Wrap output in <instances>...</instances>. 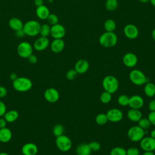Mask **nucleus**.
Returning a JSON list of instances; mask_svg holds the SVG:
<instances>
[{
  "label": "nucleus",
  "mask_w": 155,
  "mask_h": 155,
  "mask_svg": "<svg viewBox=\"0 0 155 155\" xmlns=\"http://www.w3.org/2000/svg\"><path fill=\"white\" fill-rule=\"evenodd\" d=\"M7 90L4 86L0 85V98H3L5 97L7 94Z\"/></svg>",
  "instance_id": "nucleus-42"
},
{
  "label": "nucleus",
  "mask_w": 155,
  "mask_h": 155,
  "mask_svg": "<svg viewBox=\"0 0 155 155\" xmlns=\"http://www.w3.org/2000/svg\"><path fill=\"white\" fill-rule=\"evenodd\" d=\"M65 32V27L59 23L51 25L50 28V35L54 39H62L64 37Z\"/></svg>",
  "instance_id": "nucleus-10"
},
{
  "label": "nucleus",
  "mask_w": 155,
  "mask_h": 155,
  "mask_svg": "<svg viewBox=\"0 0 155 155\" xmlns=\"http://www.w3.org/2000/svg\"><path fill=\"white\" fill-rule=\"evenodd\" d=\"M25 33L24 31H23V30H18V31H15V36L17 37V38H22L25 36Z\"/></svg>",
  "instance_id": "nucleus-45"
},
{
  "label": "nucleus",
  "mask_w": 155,
  "mask_h": 155,
  "mask_svg": "<svg viewBox=\"0 0 155 155\" xmlns=\"http://www.w3.org/2000/svg\"><path fill=\"white\" fill-rule=\"evenodd\" d=\"M127 117L131 121L137 122L142 117V114L139 109L131 108L127 112Z\"/></svg>",
  "instance_id": "nucleus-21"
},
{
  "label": "nucleus",
  "mask_w": 155,
  "mask_h": 155,
  "mask_svg": "<svg viewBox=\"0 0 155 155\" xmlns=\"http://www.w3.org/2000/svg\"><path fill=\"white\" fill-rule=\"evenodd\" d=\"M150 137L155 139V129L153 130L150 132Z\"/></svg>",
  "instance_id": "nucleus-50"
},
{
  "label": "nucleus",
  "mask_w": 155,
  "mask_h": 155,
  "mask_svg": "<svg viewBox=\"0 0 155 155\" xmlns=\"http://www.w3.org/2000/svg\"><path fill=\"white\" fill-rule=\"evenodd\" d=\"M50 10L48 8L44 5H42L41 6L38 7L36 10V15L37 17L42 20L46 19L48 15H50Z\"/></svg>",
  "instance_id": "nucleus-22"
},
{
  "label": "nucleus",
  "mask_w": 155,
  "mask_h": 155,
  "mask_svg": "<svg viewBox=\"0 0 155 155\" xmlns=\"http://www.w3.org/2000/svg\"><path fill=\"white\" fill-rule=\"evenodd\" d=\"M12 138V131L6 127L0 128V142L2 143H7Z\"/></svg>",
  "instance_id": "nucleus-20"
},
{
  "label": "nucleus",
  "mask_w": 155,
  "mask_h": 155,
  "mask_svg": "<svg viewBox=\"0 0 155 155\" xmlns=\"http://www.w3.org/2000/svg\"><path fill=\"white\" fill-rule=\"evenodd\" d=\"M129 99H130V97H128L127 95L121 94L118 97L117 102L120 105L125 107V106L128 105Z\"/></svg>",
  "instance_id": "nucleus-35"
},
{
  "label": "nucleus",
  "mask_w": 155,
  "mask_h": 155,
  "mask_svg": "<svg viewBox=\"0 0 155 155\" xmlns=\"http://www.w3.org/2000/svg\"><path fill=\"white\" fill-rule=\"evenodd\" d=\"M138 59L137 56L131 52L125 53L122 58V62L124 64L129 68L135 67L137 63Z\"/></svg>",
  "instance_id": "nucleus-12"
},
{
  "label": "nucleus",
  "mask_w": 155,
  "mask_h": 155,
  "mask_svg": "<svg viewBox=\"0 0 155 155\" xmlns=\"http://www.w3.org/2000/svg\"><path fill=\"white\" fill-rule=\"evenodd\" d=\"M145 94L149 97H152L155 95V85L153 83L148 82L144 86Z\"/></svg>",
  "instance_id": "nucleus-26"
},
{
  "label": "nucleus",
  "mask_w": 155,
  "mask_h": 155,
  "mask_svg": "<svg viewBox=\"0 0 155 155\" xmlns=\"http://www.w3.org/2000/svg\"><path fill=\"white\" fill-rule=\"evenodd\" d=\"M21 152L23 155H36L38 152V148L34 143L28 142L23 145Z\"/></svg>",
  "instance_id": "nucleus-15"
},
{
  "label": "nucleus",
  "mask_w": 155,
  "mask_h": 155,
  "mask_svg": "<svg viewBox=\"0 0 155 155\" xmlns=\"http://www.w3.org/2000/svg\"><path fill=\"white\" fill-rule=\"evenodd\" d=\"M145 134V130H143L138 125L130 127L127 132L128 137L132 142L140 141L144 137Z\"/></svg>",
  "instance_id": "nucleus-5"
},
{
  "label": "nucleus",
  "mask_w": 155,
  "mask_h": 155,
  "mask_svg": "<svg viewBox=\"0 0 155 155\" xmlns=\"http://www.w3.org/2000/svg\"><path fill=\"white\" fill-rule=\"evenodd\" d=\"M111 98H112L111 94L106 91H104V92H102L100 95V100L101 102L105 104L109 103L111 101Z\"/></svg>",
  "instance_id": "nucleus-34"
},
{
  "label": "nucleus",
  "mask_w": 155,
  "mask_h": 155,
  "mask_svg": "<svg viewBox=\"0 0 155 155\" xmlns=\"http://www.w3.org/2000/svg\"><path fill=\"white\" fill-rule=\"evenodd\" d=\"M50 42L47 37L41 36L38 38L34 42V48L38 51H41L45 50L49 45Z\"/></svg>",
  "instance_id": "nucleus-16"
},
{
  "label": "nucleus",
  "mask_w": 155,
  "mask_h": 155,
  "mask_svg": "<svg viewBox=\"0 0 155 155\" xmlns=\"http://www.w3.org/2000/svg\"><path fill=\"white\" fill-rule=\"evenodd\" d=\"M151 36H152V38L153 39V40L155 41V28H154L153 30V31H152Z\"/></svg>",
  "instance_id": "nucleus-51"
},
{
  "label": "nucleus",
  "mask_w": 155,
  "mask_h": 155,
  "mask_svg": "<svg viewBox=\"0 0 155 155\" xmlns=\"http://www.w3.org/2000/svg\"><path fill=\"white\" fill-rule=\"evenodd\" d=\"M139 2H140L142 3H147L150 1V0H139Z\"/></svg>",
  "instance_id": "nucleus-53"
},
{
  "label": "nucleus",
  "mask_w": 155,
  "mask_h": 155,
  "mask_svg": "<svg viewBox=\"0 0 155 155\" xmlns=\"http://www.w3.org/2000/svg\"><path fill=\"white\" fill-rule=\"evenodd\" d=\"M129 78L133 84L139 86L144 85L147 82L145 74L141 70L137 69H134L130 71Z\"/></svg>",
  "instance_id": "nucleus-7"
},
{
  "label": "nucleus",
  "mask_w": 155,
  "mask_h": 155,
  "mask_svg": "<svg viewBox=\"0 0 155 155\" xmlns=\"http://www.w3.org/2000/svg\"><path fill=\"white\" fill-rule=\"evenodd\" d=\"M13 88L18 92H27L33 87L32 81L26 77H18L12 82Z\"/></svg>",
  "instance_id": "nucleus-1"
},
{
  "label": "nucleus",
  "mask_w": 155,
  "mask_h": 155,
  "mask_svg": "<svg viewBox=\"0 0 155 155\" xmlns=\"http://www.w3.org/2000/svg\"><path fill=\"white\" fill-rule=\"evenodd\" d=\"M99 44L105 48H111L117 42V36L114 32L106 31L102 33L99 39Z\"/></svg>",
  "instance_id": "nucleus-2"
},
{
  "label": "nucleus",
  "mask_w": 155,
  "mask_h": 155,
  "mask_svg": "<svg viewBox=\"0 0 155 155\" xmlns=\"http://www.w3.org/2000/svg\"><path fill=\"white\" fill-rule=\"evenodd\" d=\"M142 155H155L153 151H144Z\"/></svg>",
  "instance_id": "nucleus-49"
},
{
  "label": "nucleus",
  "mask_w": 155,
  "mask_h": 155,
  "mask_svg": "<svg viewBox=\"0 0 155 155\" xmlns=\"http://www.w3.org/2000/svg\"><path fill=\"white\" fill-rule=\"evenodd\" d=\"M95 121L96 124L99 125H105L108 120L106 114L104 113H99L98 114L95 119Z\"/></svg>",
  "instance_id": "nucleus-29"
},
{
  "label": "nucleus",
  "mask_w": 155,
  "mask_h": 155,
  "mask_svg": "<svg viewBox=\"0 0 155 155\" xmlns=\"http://www.w3.org/2000/svg\"><path fill=\"white\" fill-rule=\"evenodd\" d=\"M64 131H65V130H64V126L61 124H59L55 125L53 127V130H52L53 133L56 137H58V136H59L61 135L64 134Z\"/></svg>",
  "instance_id": "nucleus-31"
},
{
  "label": "nucleus",
  "mask_w": 155,
  "mask_h": 155,
  "mask_svg": "<svg viewBox=\"0 0 155 155\" xmlns=\"http://www.w3.org/2000/svg\"><path fill=\"white\" fill-rule=\"evenodd\" d=\"M77 155H90L91 150L88 145V143H81L77 146L76 148Z\"/></svg>",
  "instance_id": "nucleus-24"
},
{
  "label": "nucleus",
  "mask_w": 155,
  "mask_h": 155,
  "mask_svg": "<svg viewBox=\"0 0 155 155\" xmlns=\"http://www.w3.org/2000/svg\"><path fill=\"white\" fill-rule=\"evenodd\" d=\"M124 33L127 38L130 39H134L139 35V30L136 25L132 24H129L124 27Z\"/></svg>",
  "instance_id": "nucleus-14"
},
{
  "label": "nucleus",
  "mask_w": 155,
  "mask_h": 155,
  "mask_svg": "<svg viewBox=\"0 0 155 155\" xmlns=\"http://www.w3.org/2000/svg\"><path fill=\"white\" fill-rule=\"evenodd\" d=\"M110 155H127V151L121 147H116L111 149Z\"/></svg>",
  "instance_id": "nucleus-33"
},
{
  "label": "nucleus",
  "mask_w": 155,
  "mask_h": 155,
  "mask_svg": "<svg viewBox=\"0 0 155 155\" xmlns=\"http://www.w3.org/2000/svg\"><path fill=\"white\" fill-rule=\"evenodd\" d=\"M149 2H150L151 4L155 7V0H150Z\"/></svg>",
  "instance_id": "nucleus-52"
},
{
  "label": "nucleus",
  "mask_w": 155,
  "mask_h": 155,
  "mask_svg": "<svg viewBox=\"0 0 155 155\" xmlns=\"http://www.w3.org/2000/svg\"><path fill=\"white\" fill-rule=\"evenodd\" d=\"M19 117V113L16 110H10L7 111L5 114L4 115V118L6 120L7 122L12 123L16 121Z\"/></svg>",
  "instance_id": "nucleus-25"
},
{
  "label": "nucleus",
  "mask_w": 155,
  "mask_h": 155,
  "mask_svg": "<svg viewBox=\"0 0 155 155\" xmlns=\"http://www.w3.org/2000/svg\"><path fill=\"white\" fill-rule=\"evenodd\" d=\"M55 143L57 148L63 152L69 151L72 147V142L70 138L64 134L56 137Z\"/></svg>",
  "instance_id": "nucleus-6"
},
{
  "label": "nucleus",
  "mask_w": 155,
  "mask_h": 155,
  "mask_svg": "<svg viewBox=\"0 0 155 155\" xmlns=\"http://www.w3.org/2000/svg\"><path fill=\"white\" fill-rule=\"evenodd\" d=\"M0 155H9V154L5 152H0Z\"/></svg>",
  "instance_id": "nucleus-54"
},
{
  "label": "nucleus",
  "mask_w": 155,
  "mask_h": 155,
  "mask_svg": "<svg viewBox=\"0 0 155 155\" xmlns=\"http://www.w3.org/2000/svg\"><path fill=\"white\" fill-rule=\"evenodd\" d=\"M17 78H18L17 74L15 73H12L10 74V76H9V78H10V80H12V81H15Z\"/></svg>",
  "instance_id": "nucleus-48"
},
{
  "label": "nucleus",
  "mask_w": 155,
  "mask_h": 155,
  "mask_svg": "<svg viewBox=\"0 0 155 155\" xmlns=\"http://www.w3.org/2000/svg\"><path fill=\"white\" fill-rule=\"evenodd\" d=\"M65 43L62 39H54L50 44L51 50L54 53L61 52L64 48Z\"/></svg>",
  "instance_id": "nucleus-19"
},
{
  "label": "nucleus",
  "mask_w": 155,
  "mask_h": 155,
  "mask_svg": "<svg viewBox=\"0 0 155 155\" xmlns=\"http://www.w3.org/2000/svg\"><path fill=\"white\" fill-rule=\"evenodd\" d=\"M50 28H51V27L50 26V25L47 24H44L42 25H41L40 31H39V35H41V36L47 37L48 35H50Z\"/></svg>",
  "instance_id": "nucleus-28"
},
{
  "label": "nucleus",
  "mask_w": 155,
  "mask_h": 155,
  "mask_svg": "<svg viewBox=\"0 0 155 155\" xmlns=\"http://www.w3.org/2000/svg\"><path fill=\"white\" fill-rule=\"evenodd\" d=\"M34 4L37 7L41 6L44 4V0H34Z\"/></svg>",
  "instance_id": "nucleus-47"
},
{
  "label": "nucleus",
  "mask_w": 155,
  "mask_h": 155,
  "mask_svg": "<svg viewBox=\"0 0 155 155\" xmlns=\"http://www.w3.org/2000/svg\"><path fill=\"white\" fill-rule=\"evenodd\" d=\"M46 1H50V0H46Z\"/></svg>",
  "instance_id": "nucleus-56"
},
{
  "label": "nucleus",
  "mask_w": 155,
  "mask_h": 155,
  "mask_svg": "<svg viewBox=\"0 0 155 155\" xmlns=\"http://www.w3.org/2000/svg\"><path fill=\"white\" fill-rule=\"evenodd\" d=\"M46 19L48 23L51 25H53L56 24H58V22H59L58 17L54 13H50V15H48V16Z\"/></svg>",
  "instance_id": "nucleus-36"
},
{
  "label": "nucleus",
  "mask_w": 155,
  "mask_h": 155,
  "mask_svg": "<svg viewBox=\"0 0 155 155\" xmlns=\"http://www.w3.org/2000/svg\"><path fill=\"white\" fill-rule=\"evenodd\" d=\"M144 104V101L143 98L139 95H133L131 96L129 99L128 105L131 108L134 109H140L141 108Z\"/></svg>",
  "instance_id": "nucleus-17"
},
{
  "label": "nucleus",
  "mask_w": 155,
  "mask_h": 155,
  "mask_svg": "<svg viewBox=\"0 0 155 155\" xmlns=\"http://www.w3.org/2000/svg\"><path fill=\"white\" fill-rule=\"evenodd\" d=\"M8 25L14 31H18L23 28L24 24L22 21L18 18H12L8 21Z\"/></svg>",
  "instance_id": "nucleus-23"
},
{
  "label": "nucleus",
  "mask_w": 155,
  "mask_h": 155,
  "mask_svg": "<svg viewBox=\"0 0 155 155\" xmlns=\"http://www.w3.org/2000/svg\"><path fill=\"white\" fill-rule=\"evenodd\" d=\"M138 126L144 130H147L150 128L151 124L148 118H141L138 122Z\"/></svg>",
  "instance_id": "nucleus-32"
},
{
  "label": "nucleus",
  "mask_w": 155,
  "mask_h": 155,
  "mask_svg": "<svg viewBox=\"0 0 155 155\" xmlns=\"http://www.w3.org/2000/svg\"><path fill=\"white\" fill-rule=\"evenodd\" d=\"M104 27L106 31L114 32L116 27V24L114 20L111 19H108L104 22Z\"/></svg>",
  "instance_id": "nucleus-27"
},
{
  "label": "nucleus",
  "mask_w": 155,
  "mask_h": 155,
  "mask_svg": "<svg viewBox=\"0 0 155 155\" xmlns=\"http://www.w3.org/2000/svg\"><path fill=\"white\" fill-rule=\"evenodd\" d=\"M148 109L150 111H155V99H152L148 104Z\"/></svg>",
  "instance_id": "nucleus-44"
},
{
  "label": "nucleus",
  "mask_w": 155,
  "mask_h": 155,
  "mask_svg": "<svg viewBox=\"0 0 155 155\" xmlns=\"http://www.w3.org/2000/svg\"><path fill=\"white\" fill-rule=\"evenodd\" d=\"M91 151H97L101 149V144L97 141H92L88 143Z\"/></svg>",
  "instance_id": "nucleus-38"
},
{
  "label": "nucleus",
  "mask_w": 155,
  "mask_h": 155,
  "mask_svg": "<svg viewBox=\"0 0 155 155\" xmlns=\"http://www.w3.org/2000/svg\"><path fill=\"white\" fill-rule=\"evenodd\" d=\"M7 111V107L4 102L0 101V117L4 116Z\"/></svg>",
  "instance_id": "nucleus-40"
},
{
  "label": "nucleus",
  "mask_w": 155,
  "mask_h": 155,
  "mask_svg": "<svg viewBox=\"0 0 155 155\" xmlns=\"http://www.w3.org/2000/svg\"><path fill=\"white\" fill-rule=\"evenodd\" d=\"M7 122L4 117L0 118V128H2L4 127H6Z\"/></svg>",
  "instance_id": "nucleus-46"
},
{
  "label": "nucleus",
  "mask_w": 155,
  "mask_h": 155,
  "mask_svg": "<svg viewBox=\"0 0 155 155\" xmlns=\"http://www.w3.org/2000/svg\"><path fill=\"white\" fill-rule=\"evenodd\" d=\"M17 53L21 58L27 59L33 54V47L28 42H21L17 47Z\"/></svg>",
  "instance_id": "nucleus-8"
},
{
  "label": "nucleus",
  "mask_w": 155,
  "mask_h": 155,
  "mask_svg": "<svg viewBox=\"0 0 155 155\" xmlns=\"http://www.w3.org/2000/svg\"><path fill=\"white\" fill-rule=\"evenodd\" d=\"M45 99L50 103H54L59 99L58 91L54 88H48L45 90L44 93Z\"/></svg>",
  "instance_id": "nucleus-11"
},
{
  "label": "nucleus",
  "mask_w": 155,
  "mask_h": 155,
  "mask_svg": "<svg viewBox=\"0 0 155 155\" xmlns=\"http://www.w3.org/2000/svg\"><path fill=\"white\" fill-rule=\"evenodd\" d=\"M106 115L108 120L111 122H118L123 118L122 112L117 108H111L107 112Z\"/></svg>",
  "instance_id": "nucleus-13"
},
{
  "label": "nucleus",
  "mask_w": 155,
  "mask_h": 155,
  "mask_svg": "<svg viewBox=\"0 0 155 155\" xmlns=\"http://www.w3.org/2000/svg\"><path fill=\"white\" fill-rule=\"evenodd\" d=\"M154 151V154H155V149H154V151Z\"/></svg>",
  "instance_id": "nucleus-55"
},
{
  "label": "nucleus",
  "mask_w": 155,
  "mask_h": 155,
  "mask_svg": "<svg viewBox=\"0 0 155 155\" xmlns=\"http://www.w3.org/2000/svg\"><path fill=\"white\" fill-rule=\"evenodd\" d=\"M127 155H139L140 152L136 147H130L126 150Z\"/></svg>",
  "instance_id": "nucleus-39"
},
{
  "label": "nucleus",
  "mask_w": 155,
  "mask_h": 155,
  "mask_svg": "<svg viewBox=\"0 0 155 155\" xmlns=\"http://www.w3.org/2000/svg\"><path fill=\"white\" fill-rule=\"evenodd\" d=\"M28 61L30 63V64H36L37 62H38V58L36 55L33 54H31L28 58Z\"/></svg>",
  "instance_id": "nucleus-43"
},
{
  "label": "nucleus",
  "mask_w": 155,
  "mask_h": 155,
  "mask_svg": "<svg viewBox=\"0 0 155 155\" xmlns=\"http://www.w3.org/2000/svg\"><path fill=\"white\" fill-rule=\"evenodd\" d=\"M89 67V63L87 60L79 59L76 62L74 69L78 74H84L88 71Z\"/></svg>",
  "instance_id": "nucleus-18"
},
{
  "label": "nucleus",
  "mask_w": 155,
  "mask_h": 155,
  "mask_svg": "<svg viewBox=\"0 0 155 155\" xmlns=\"http://www.w3.org/2000/svg\"><path fill=\"white\" fill-rule=\"evenodd\" d=\"M118 5L117 0H107L105 2V8L108 11H114Z\"/></svg>",
  "instance_id": "nucleus-30"
},
{
  "label": "nucleus",
  "mask_w": 155,
  "mask_h": 155,
  "mask_svg": "<svg viewBox=\"0 0 155 155\" xmlns=\"http://www.w3.org/2000/svg\"><path fill=\"white\" fill-rule=\"evenodd\" d=\"M40 27L41 24L38 21L35 20H30L24 24L22 30L25 35L33 37L39 34Z\"/></svg>",
  "instance_id": "nucleus-4"
},
{
  "label": "nucleus",
  "mask_w": 155,
  "mask_h": 155,
  "mask_svg": "<svg viewBox=\"0 0 155 155\" xmlns=\"http://www.w3.org/2000/svg\"><path fill=\"white\" fill-rule=\"evenodd\" d=\"M148 119L151 125L155 126V111H150L148 114Z\"/></svg>",
  "instance_id": "nucleus-41"
},
{
  "label": "nucleus",
  "mask_w": 155,
  "mask_h": 155,
  "mask_svg": "<svg viewBox=\"0 0 155 155\" xmlns=\"http://www.w3.org/2000/svg\"><path fill=\"white\" fill-rule=\"evenodd\" d=\"M78 76V73L74 69L69 70L65 74L66 78L69 81H73Z\"/></svg>",
  "instance_id": "nucleus-37"
},
{
  "label": "nucleus",
  "mask_w": 155,
  "mask_h": 155,
  "mask_svg": "<svg viewBox=\"0 0 155 155\" xmlns=\"http://www.w3.org/2000/svg\"><path fill=\"white\" fill-rule=\"evenodd\" d=\"M102 85L105 91L111 94L117 91L119 85L117 79L112 75L106 76L102 80Z\"/></svg>",
  "instance_id": "nucleus-3"
},
{
  "label": "nucleus",
  "mask_w": 155,
  "mask_h": 155,
  "mask_svg": "<svg viewBox=\"0 0 155 155\" xmlns=\"http://www.w3.org/2000/svg\"><path fill=\"white\" fill-rule=\"evenodd\" d=\"M140 147L144 151H153L155 149V139L150 137H143L140 140Z\"/></svg>",
  "instance_id": "nucleus-9"
}]
</instances>
